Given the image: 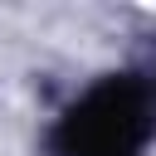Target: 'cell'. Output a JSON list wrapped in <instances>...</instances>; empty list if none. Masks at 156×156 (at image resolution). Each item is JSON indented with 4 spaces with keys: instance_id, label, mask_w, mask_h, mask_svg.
I'll use <instances>...</instances> for the list:
<instances>
[{
    "instance_id": "obj_1",
    "label": "cell",
    "mask_w": 156,
    "mask_h": 156,
    "mask_svg": "<svg viewBox=\"0 0 156 156\" xmlns=\"http://www.w3.org/2000/svg\"><path fill=\"white\" fill-rule=\"evenodd\" d=\"M146 136V102L132 83L93 88L58 127L63 156H132Z\"/></svg>"
}]
</instances>
